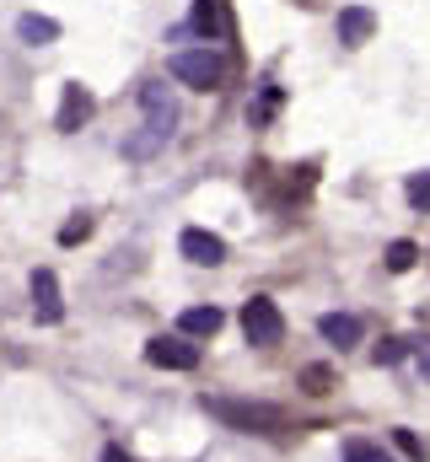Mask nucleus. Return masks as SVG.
<instances>
[{"instance_id":"f8f14e48","label":"nucleus","mask_w":430,"mask_h":462,"mask_svg":"<svg viewBox=\"0 0 430 462\" xmlns=\"http://www.w3.org/2000/svg\"><path fill=\"white\" fill-rule=\"evenodd\" d=\"M194 27H200L205 38H226V32H231V11H226V0H194Z\"/></svg>"},{"instance_id":"6e6552de","label":"nucleus","mask_w":430,"mask_h":462,"mask_svg":"<svg viewBox=\"0 0 430 462\" xmlns=\"http://www.w3.org/2000/svg\"><path fill=\"white\" fill-rule=\"evenodd\" d=\"M318 334L328 339V345H339V349H350V345H360V318H350V312H322L318 318Z\"/></svg>"},{"instance_id":"9b49d317","label":"nucleus","mask_w":430,"mask_h":462,"mask_svg":"<svg viewBox=\"0 0 430 462\" xmlns=\"http://www.w3.org/2000/svg\"><path fill=\"white\" fill-rule=\"evenodd\" d=\"M220 307H189L183 318H178V334H189V339H215L220 334Z\"/></svg>"},{"instance_id":"f03ea898","label":"nucleus","mask_w":430,"mask_h":462,"mask_svg":"<svg viewBox=\"0 0 430 462\" xmlns=\"http://www.w3.org/2000/svg\"><path fill=\"white\" fill-rule=\"evenodd\" d=\"M205 414L242 436H285L291 430V414L280 403H258V398H205Z\"/></svg>"},{"instance_id":"6ab92c4d","label":"nucleus","mask_w":430,"mask_h":462,"mask_svg":"<svg viewBox=\"0 0 430 462\" xmlns=\"http://www.w3.org/2000/svg\"><path fill=\"white\" fill-rule=\"evenodd\" d=\"M393 441H398V452H409V457H420V452H425V447H420V436H409V430H398Z\"/></svg>"},{"instance_id":"4468645a","label":"nucleus","mask_w":430,"mask_h":462,"mask_svg":"<svg viewBox=\"0 0 430 462\" xmlns=\"http://www.w3.org/2000/svg\"><path fill=\"white\" fill-rule=\"evenodd\" d=\"M415 258H420V247H415V242H393V247H388V269H393V274L415 269Z\"/></svg>"},{"instance_id":"f257e3e1","label":"nucleus","mask_w":430,"mask_h":462,"mask_svg":"<svg viewBox=\"0 0 430 462\" xmlns=\"http://www.w3.org/2000/svg\"><path fill=\"white\" fill-rule=\"evenodd\" d=\"M140 108H145V124H140V134H129L124 140V156L129 162H151L167 140H173V129H178V103H173V92L167 87H140Z\"/></svg>"},{"instance_id":"423d86ee","label":"nucleus","mask_w":430,"mask_h":462,"mask_svg":"<svg viewBox=\"0 0 430 462\" xmlns=\"http://www.w3.org/2000/svg\"><path fill=\"white\" fill-rule=\"evenodd\" d=\"M178 253H183L189 263H205V269L226 263V242H220L215 231H205V226H189V231H183V236H178Z\"/></svg>"},{"instance_id":"39448f33","label":"nucleus","mask_w":430,"mask_h":462,"mask_svg":"<svg viewBox=\"0 0 430 462\" xmlns=\"http://www.w3.org/2000/svg\"><path fill=\"white\" fill-rule=\"evenodd\" d=\"M145 360L151 365H162V371H194L200 365V345H189V334H162V339H151L145 345Z\"/></svg>"},{"instance_id":"2eb2a0df","label":"nucleus","mask_w":430,"mask_h":462,"mask_svg":"<svg viewBox=\"0 0 430 462\" xmlns=\"http://www.w3.org/2000/svg\"><path fill=\"white\" fill-rule=\"evenodd\" d=\"M302 382H307V393H313V398H322V393L333 387V371H328V365H307V371H302Z\"/></svg>"},{"instance_id":"f3484780","label":"nucleus","mask_w":430,"mask_h":462,"mask_svg":"<svg viewBox=\"0 0 430 462\" xmlns=\"http://www.w3.org/2000/svg\"><path fill=\"white\" fill-rule=\"evenodd\" d=\"M344 457H360V462H377V457H382V447H371V441H344Z\"/></svg>"},{"instance_id":"1a4fd4ad","label":"nucleus","mask_w":430,"mask_h":462,"mask_svg":"<svg viewBox=\"0 0 430 462\" xmlns=\"http://www.w3.org/2000/svg\"><path fill=\"white\" fill-rule=\"evenodd\" d=\"M371 32H377V16H371L366 5H344V11H339V43L360 49V43H366Z\"/></svg>"},{"instance_id":"7ed1b4c3","label":"nucleus","mask_w":430,"mask_h":462,"mask_svg":"<svg viewBox=\"0 0 430 462\" xmlns=\"http://www.w3.org/2000/svg\"><path fill=\"white\" fill-rule=\"evenodd\" d=\"M173 76H178L183 87H194V92H215V87L226 81V60L215 54L210 43H200V49H178V54H173Z\"/></svg>"},{"instance_id":"aec40b11","label":"nucleus","mask_w":430,"mask_h":462,"mask_svg":"<svg viewBox=\"0 0 430 462\" xmlns=\"http://www.w3.org/2000/svg\"><path fill=\"white\" fill-rule=\"evenodd\" d=\"M398 355H404V349H398V345H393V339H388V345H377V365H393Z\"/></svg>"},{"instance_id":"9d476101","label":"nucleus","mask_w":430,"mask_h":462,"mask_svg":"<svg viewBox=\"0 0 430 462\" xmlns=\"http://www.w3.org/2000/svg\"><path fill=\"white\" fill-rule=\"evenodd\" d=\"M92 108H98V103H92L87 87H65V97H60V118H54V124H60V129H81V124L92 118Z\"/></svg>"},{"instance_id":"20e7f679","label":"nucleus","mask_w":430,"mask_h":462,"mask_svg":"<svg viewBox=\"0 0 430 462\" xmlns=\"http://www.w3.org/2000/svg\"><path fill=\"white\" fill-rule=\"evenodd\" d=\"M242 334H248V345L269 349L285 339V318H280V307L269 301V296H253V301H242Z\"/></svg>"},{"instance_id":"0eeeda50","label":"nucleus","mask_w":430,"mask_h":462,"mask_svg":"<svg viewBox=\"0 0 430 462\" xmlns=\"http://www.w3.org/2000/svg\"><path fill=\"white\" fill-rule=\"evenodd\" d=\"M33 318H38V323H60V318H65L54 269H38V274H33Z\"/></svg>"},{"instance_id":"a211bd4d","label":"nucleus","mask_w":430,"mask_h":462,"mask_svg":"<svg viewBox=\"0 0 430 462\" xmlns=\"http://www.w3.org/2000/svg\"><path fill=\"white\" fill-rule=\"evenodd\" d=\"M87 231H92V221H87V216H81V221H70V226L60 231V242H81V236H87Z\"/></svg>"},{"instance_id":"412c9836","label":"nucleus","mask_w":430,"mask_h":462,"mask_svg":"<svg viewBox=\"0 0 430 462\" xmlns=\"http://www.w3.org/2000/svg\"><path fill=\"white\" fill-rule=\"evenodd\" d=\"M420 371H430V345H425V349H420Z\"/></svg>"},{"instance_id":"ddd939ff","label":"nucleus","mask_w":430,"mask_h":462,"mask_svg":"<svg viewBox=\"0 0 430 462\" xmlns=\"http://www.w3.org/2000/svg\"><path fill=\"white\" fill-rule=\"evenodd\" d=\"M16 32H22L27 43H49V38H60V22H49V16H22Z\"/></svg>"},{"instance_id":"dca6fc26","label":"nucleus","mask_w":430,"mask_h":462,"mask_svg":"<svg viewBox=\"0 0 430 462\" xmlns=\"http://www.w3.org/2000/svg\"><path fill=\"white\" fill-rule=\"evenodd\" d=\"M409 205H415V210H430V172L409 178Z\"/></svg>"}]
</instances>
